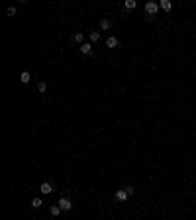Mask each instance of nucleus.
<instances>
[{
  "label": "nucleus",
  "mask_w": 196,
  "mask_h": 220,
  "mask_svg": "<svg viewBox=\"0 0 196 220\" xmlns=\"http://www.w3.org/2000/svg\"><path fill=\"white\" fill-rule=\"evenodd\" d=\"M59 208L61 210H71L73 208V202H71V199H67V197H63V199H59Z\"/></svg>",
  "instance_id": "7ed1b4c3"
},
{
  "label": "nucleus",
  "mask_w": 196,
  "mask_h": 220,
  "mask_svg": "<svg viewBox=\"0 0 196 220\" xmlns=\"http://www.w3.org/2000/svg\"><path fill=\"white\" fill-rule=\"evenodd\" d=\"M90 41H92V43L100 41V33H98V32H90Z\"/></svg>",
  "instance_id": "ddd939ff"
},
{
  "label": "nucleus",
  "mask_w": 196,
  "mask_h": 220,
  "mask_svg": "<svg viewBox=\"0 0 196 220\" xmlns=\"http://www.w3.org/2000/svg\"><path fill=\"white\" fill-rule=\"evenodd\" d=\"M41 204H43V201H41V199H33V201H32V207H33V208H39Z\"/></svg>",
  "instance_id": "4468645a"
},
{
  "label": "nucleus",
  "mask_w": 196,
  "mask_h": 220,
  "mask_svg": "<svg viewBox=\"0 0 196 220\" xmlns=\"http://www.w3.org/2000/svg\"><path fill=\"white\" fill-rule=\"evenodd\" d=\"M106 45L110 47V49H116V47L120 45V39H118V38H114V35H112V38H108V39H106Z\"/></svg>",
  "instance_id": "39448f33"
},
{
  "label": "nucleus",
  "mask_w": 196,
  "mask_h": 220,
  "mask_svg": "<svg viewBox=\"0 0 196 220\" xmlns=\"http://www.w3.org/2000/svg\"><path fill=\"white\" fill-rule=\"evenodd\" d=\"M73 41H75V43H80V45H82V43H85V41H82V39H85V35H82V33L80 32H77V33H73Z\"/></svg>",
  "instance_id": "423d86ee"
},
{
  "label": "nucleus",
  "mask_w": 196,
  "mask_h": 220,
  "mask_svg": "<svg viewBox=\"0 0 196 220\" xmlns=\"http://www.w3.org/2000/svg\"><path fill=\"white\" fill-rule=\"evenodd\" d=\"M80 51L85 53V55H92V47H90V43H82V45H80Z\"/></svg>",
  "instance_id": "6e6552de"
},
{
  "label": "nucleus",
  "mask_w": 196,
  "mask_h": 220,
  "mask_svg": "<svg viewBox=\"0 0 196 220\" xmlns=\"http://www.w3.org/2000/svg\"><path fill=\"white\" fill-rule=\"evenodd\" d=\"M135 6H137L135 0H125V2H124V8H125V10H133Z\"/></svg>",
  "instance_id": "9d476101"
},
{
  "label": "nucleus",
  "mask_w": 196,
  "mask_h": 220,
  "mask_svg": "<svg viewBox=\"0 0 196 220\" xmlns=\"http://www.w3.org/2000/svg\"><path fill=\"white\" fill-rule=\"evenodd\" d=\"M157 12H159V4H157V2H145V14H147V20H155Z\"/></svg>",
  "instance_id": "f257e3e1"
},
{
  "label": "nucleus",
  "mask_w": 196,
  "mask_h": 220,
  "mask_svg": "<svg viewBox=\"0 0 196 220\" xmlns=\"http://www.w3.org/2000/svg\"><path fill=\"white\" fill-rule=\"evenodd\" d=\"M39 191L43 194H49V193H53V185L49 181H45V183H41V187H39Z\"/></svg>",
  "instance_id": "20e7f679"
},
{
  "label": "nucleus",
  "mask_w": 196,
  "mask_h": 220,
  "mask_svg": "<svg viewBox=\"0 0 196 220\" xmlns=\"http://www.w3.org/2000/svg\"><path fill=\"white\" fill-rule=\"evenodd\" d=\"M159 6L163 8V10H167V12H169L171 8H173V2H169V0H161V2H159Z\"/></svg>",
  "instance_id": "1a4fd4ad"
},
{
  "label": "nucleus",
  "mask_w": 196,
  "mask_h": 220,
  "mask_svg": "<svg viewBox=\"0 0 196 220\" xmlns=\"http://www.w3.org/2000/svg\"><path fill=\"white\" fill-rule=\"evenodd\" d=\"M37 91H39V92H41V94H43V92H45V91H47V84H45V83H43V81H41V83H39V84H37Z\"/></svg>",
  "instance_id": "2eb2a0df"
},
{
  "label": "nucleus",
  "mask_w": 196,
  "mask_h": 220,
  "mask_svg": "<svg viewBox=\"0 0 196 220\" xmlns=\"http://www.w3.org/2000/svg\"><path fill=\"white\" fill-rule=\"evenodd\" d=\"M114 197H116V201H118V202H125L128 199H130V194H128V191H125V189H118Z\"/></svg>",
  "instance_id": "f03ea898"
},
{
  "label": "nucleus",
  "mask_w": 196,
  "mask_h": 220,
  "mask_svg": "<svg viewBox=\"0 0 196 220\" xmlns=\"http://www.w3.org/2000/svg\"><path fill=\"white\" fill-rule=\"evenodd\" d=\"M6 14L10 16V18H12V16H16V8H14V6H10V8L6 10Z\"/></svg>",
  "instance_id": "dca6fc26"
},
{
  "label": "nucleus",
  "mask_w": 196,
  "mask_h": 220,
  "mask_svg": "<svg viewBox=\"0 0 196 220\" xmlns=\"http://www.w3.org/2000/svg\"><path fill=\"white\" fill-rule=\"evenodd\" d=\"M20 81H22V83H24V84H27V83H30V81H32V75H30V73H27V71H24V73H22V75H20Z\"/></svg>",
  "instance_id": "0eeeda50"
},
{
  "label": "nucleus",
  "mask_w": 196,
  "mask_h": 220,
  "mask_svg": "<svg viewBox=\"0 0 196 220\" xmlns=\"http://www.w3.org/2000/svg\"><path fill=\"white\" fill-rule=\"evenodd\" d=\"M59 212H63V210L59 208V204H53V207L49 208V214H51V216H59Z\"/></svg>",
  "instance_id": "9b49d317"
},
{
  "label": "nucleus",
  "mask_w": 196,
  "mask_h": 220,
  "mask_svg": "<svg viewBox=\"0 0 196 220\" xmlns=\"http://www.w3.org/2000/svg\"><path fill=\"white\" fill-rule=\"evenodd\" d=\"M110 26H112V22L110 20H100V30H110Z\"/></svg>",
  "instance_id": "f8f14e48"
},
{
  "label": "nucleus",
  "mask_w": 196,
  "mask_h": 220,
  "mask_svg": "<svg viewBox=\"0 0 196 220\" xmlns=\"http://www.w3.org/2000/svg\"><path fill=\"white\" fill-rule=\"evenodd\" d=\"M125 189V191H128V194H130V197H131V194H133V187H131V185H128V187H124Z\"/></svg>",
  "instance_id": "f3484780"
}]
</instances>
